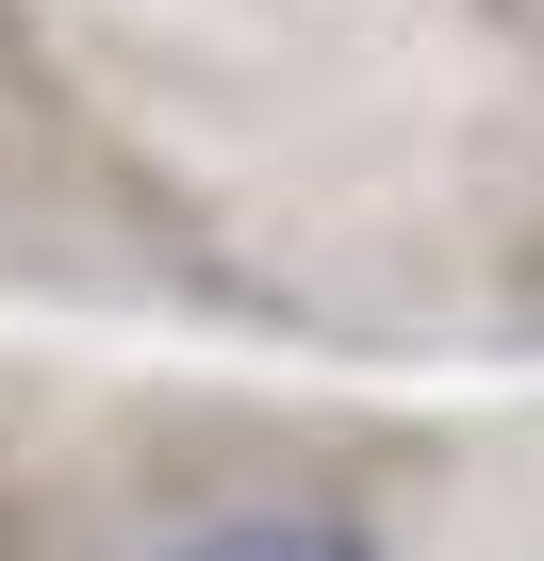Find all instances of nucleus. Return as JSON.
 I'll list each match as a JSON object with an SVG mask.
<instances>
[{"label": "nucleus", "instance_id": "f257e3e1", "mask_svg": "<svg viewBox=\"0 0 544 561\" xmlns=\"http://www.w3.org/2000/svg\"><path fill=\"white\" fill-rule=\"evenodd\" d=\"M149 561H380L347 512H231V528H182V545H149Z\"/></svg>", "mask_w": 544, "mask_h": 561}]
</instances>
